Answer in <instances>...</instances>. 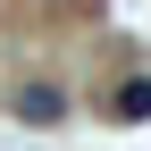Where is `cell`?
Wrapping results in <instances>:
<instances>
[{
	"mask_svg": "<svg viewBox=\"0 0 151 151\" xmlns=\"http://www.w3.org/2000/svg\"><path fill=\"white\" fill-rule=\"evenodd\" d=\"M17 118H25V126H59L67 118V92L59 84H25V92H17Z\"/></svg>",
	"mask_w": 151,
	"mask_h": 151,
	"instance_id": "6da1fadb",
	"label": "cell"
},
{
	"mask_svg": "<svg viewBox=\"0 0 151 151\" xmlns=\"http://www.w3.org/2000/svg\"><path fill=\"white\" fill-rule=\"evenodd\" d=\"M109 118H118V126H143L151 118V76H126V84L109 92Z\"/></svg>",
	"mask_w": 151,
	"mask_h": 151,
	"instance_id": "7a4b0ae2",
	"label": "cell"
}]
</instances>
